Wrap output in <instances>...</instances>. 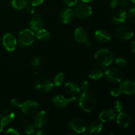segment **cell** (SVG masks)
I'll return each mask as SVG.
<instances>
[{"mask_svg":"<svg viewBox=\"0 0 135 135\" xmlns=\"http://www.w3.org/2000/svg\"><path fill=\"white\" fill-rule=\"evenodd\" d=\"M79 104L83 110L90 113L94 110L97 105V102L94 95L88 91L83 92L79 99Z\"/></svg>","mask_w":135,"mask_h":135,"instance_id":"1","label":"cell"},{"mask_svg":"<svg viewBox=\"0 0 135 135\" xmlns=\"http://www.w3.org/2000/svg\"><path fill=\"white\" fill-rule=\"evenodd\" d=\"M115 55L111 50L101 49L96 51L94 59L96 63L102 67H106L110 65L114 60Z\"/></svg>","mask_w":135,"mask_h":135,"instance_id":"2","label":"cell"},{"mask_svg":"<svg viewBox=\"0 0 135 135\" xmlns=\"http://www.w3.org/2000/svg\"><path fill=\"white\" fill-rule=\"evenodd\" d=\"M34 33L33 30L26 28L19 33L18 36V42L21 47H27L32 44L34 42Z\"/></svg>","mask_w":135,"mask_h":135,"instance_id":"3","label":"cell"},{"mask_svg":"<svg viewBox=\"0 0 135 135\" xmlns=\"http://www.w3.org/2000/svg\"><path fill=\"white\" fill-rule=\"evenodd\" d=\"M34 88L38 92L47 93L52 90L54 84L51 80L47 78H40L34 83Z\"/></svg>","mask_w":135,"mask_h":135,"instance_id":"4","label":"cell"},{"mask_svg":"<svg viewBox=\"0 0 135 135\" xmlns=\"http://www.w3.org/2000/svg\"><path fill=\"white\" fill-rule=\"evenodd\" d=\"M105 75L108 80L112 83H121L123 80V74L119 69L111 67L105 71Z\"/></svg>","mask_w":135,"mask_h":135,"instance_id":"5","label":"cell"},{"mask_svg":"<svg viewBox=\"0 0 135 135\" xmlns=\"http://www.w3.org/2000/svg\"><path fill=\"white\" fill-rule=\"evenodd\" d=\"M17 40L14 34L12 33H6L3 37V46L7 51L11 52L16 49Z\"/></svg>","mask_w":135,"mask_h":135,"instance_id":"6","label":"cell"},{"mask_svg":"<svg viewBox=\"0 0 135 135\" xmlns=\"http://www.w3.org/2000/svg\"><path fill=\"white\" fill-rule=\"evenodd\" d=\"M115 34L119 39L122 40H129L133 37L134 31L130 26H121L116 29Z\"/></svg>","mask_w":135,"mask_h":135,"instance_id":"7","label":"cell"},{"mask_svg":"<svg viewBox=\"0 0 135 135\" xmlns=\"http://www.w3.org/2000/svg\"><path fill=\"white\" fill-rule=\"evenodd\" d=\"M75 14L80 18H88L92 14V8L87 3L79 4L75 9Z\"/></svg>","mask_w":135,"mask_h":135,"instance_id":"8","label":"cell"},{"mask_svg":"<svg viewBox=\"0 0 135 135\" xmlns=\"http://www.w3.org/2000/svg\"><path fill=\"white\" fill-rule=\"evenodd\" d=\"M39 107L40 105L37 102L29 100L22 103L21 108L22 109V112L25 114L32 115L36 112Z\"/></svg>","mask_w":135,"mask_h":135,"instance_id":"9","label":"cell"},{"mask_svg":"<svg viewBox=\"0 0 135 135\" xmlns=\"http://www.w3.org/2000/svg\"><path fill=\"white\" fill-rule=\"evenodd\" d=\"M69 127L75 133H83L86 131V123L83 119L80 118H75L69 122Z\"/></svg>","mask_w":135,"mask_h":135,"instance_id":"10","label":"cell"},{"mask_svg":"<svg viewBox=\"0 0 135 135\" xmlns=\"http://www.w3.org/2000/svg\"><path fill=\"white\" fill-rule=\"evenodd\" d=\"M15 114L12 110L4 109L0 112V125L5 127L9 125L15 119Z\"/></svg>","mask_w":135,"mask_h":135,"instance_id":"11","label":"cell"},{"mask_svg":"<svg viewBox=\"0 0 135 135\" xmlns=\"http://www.w3.org/2000/svg\"><path fill=\"white\" fill-rule=\"evenodd\" d=\"M119 88L121 92L127 95L134 94L135 92V83L133 80L127 79V80H121Z\"/></svg>","mask_w":135,"mask_h":135,"instance_id":"12","label":"cell"},{"mask_svg":"<svg viewBox=\"0 0 135 135\" xmlns=\"http://www.w3.org/2000/svg\"><path fill=\"white\" fill-rule=\"evenodd\" d=\"M116 122L120 127L127 128L132 123V118L130 115L127 112H119L116 119Z\"/></svg>","mask_w":135,"mask_h":135,"instance_id":"13","label":"cell"},{"mask_svg":"<svg viewBox=\"0 0 135 135\" xmlns=\"http://www.w3.org/2000/svg\"><path fill=\"white\" fill-rule=\"evenodd\" d=\"M76 98L73 97L70 99H67L62 95H57L53 98V103L54 105L59 108H65L70 102H74L76 101Z\"/></svg>","mask_w":135,"mask_h":135,"instance_id":"14","label":"cell"},{"mask_svg":"<svg viewBox=\"0 0 135 135\" xmlns=\"http://www.w3.org/2000/svg\"><path fill=\"white\" fill-rule=\"evenodd\" d=\"M48 120V115L45 111H41L36 114L34 119V124L36 128L40 129L46 125Z\"/></svg>","mask_w":135,"mask_h":135,"instance_id":"15","label":"cell"},{"mask_svg":"<svg viewBox=\"0 0 135 135\" xmlns=\"http://www.w3.org/2000/svg\"><path fill=\"white\" fill-rule=\"evenodd\" d=\"M75 13L71 8H65L61 11L59 19L63 24H69L73 20Z\"/></svg>","mask_w":135,"mask_h":135,"instance_id":"16","label":"cell"},{"mask_svg":"<svg viewBox=\"0 0 135 135\" xmlns=\"http://www.w3.org/2000/svg\"><path fill=\"white\" fill-rule=\"evenodd\" d=\"M74 37L75 40L79 44H84L88 40V34L83 27H78L75 29Z\"/></svg>","mask_w":135,"mask_h":135,"instance_id":"17","label":"cell"},{"mask_svg":"<svg viewBox=\"0 0 135 135\" xmlns=\"http://www.w3.org/2000/svg\"><path fill=\"white\" fill-rule=\"evenodd\" d=\"M127 18V13L123 10L117 11L112 15V21L116 25H122Z\"/></svg>","mask_w":135,"mask_h":135,"instance_id":"18","label":"cell"},{"mask_svg":"<svg viewBox=\"0 0 135 135\" xmlns=\"http://www.w3.org/2000/svg\"><path fill=\"white\" fill-rule=\"evenodd\" d=\"M115 117V112L112 109H107L102 111L99 115V119L102 122L108 123L112 121Z\"/></svg>","mask_w":135,"mask_h":135,"instance_id":"19","label":"cell"},{"mask_svg":"<svg viewBox=\"0 0 135 135\" xmlns=\"http://www.w3.org/2000/svg\"><path fill=\"white\" fill-rule=\"evenodd\" d=\"M43 25V20L42 16L40 14H36L33 16L30 21V29L33 31H38L42 28Z\"/></svg>","mask_w":135,"mask_h":135,"instance_id":"20","label":"cell"},{"mask_svg":"<svg viewBox=\"0 0 135 135\" xmlns=\"http://www.w3.org/2000/svg\"><path fill=\"white\" fill-rule=\"evenodd\" d=\"M94 37L96 40L101 43H107L111 40V35L105 30H98L95 32Z\"/></svg>","mask_w":135,"mask_h":135,"instance_id":"21","label":"cell"},{"mask_svg":"<svg viewBox=\"0 0 135 135\" xmlns=\"http://www.w3.org/2000/svg\"><path fill=\"white\" fill-rule=\"evenodd\" d=\"M65 90L68 94L76 95L80 93V88L76 83H67L65 85Z\"/></svg>","mask_w":135,"mask_h":135,"instance_id":"22","label":"cell"},{"mask_svg":"<svg viewBox=\"0 0 135 135\" xmlns=\"http://www.w3.org/2000/svg\"><path fill=\"white\" fill-rule=\"evenodd\" d=\"M103 125L100 121H94L88 127V132L90 134H98L102 131Z\"/></svg>","mask_w":135,"mask_h":135,"instance_id":"23","label":"cell"},{"mask_svg":"<svg viewBox=\"0 0 135 135\" xmlns=\"http://www.w3.org/2000/svg\"><path fill=\"white\" fill-rule=\"evenodd\" d=\"M28 4V0H12L11 5L16 10H22L26 8Z\"/></svg>","mask_w":135,"mask_h":135,"instance_id":"24","label":"cell"},{"mask_svg":"<svg viewBox=\"0 0 135 135\" xmlns=\"http://www.w3.org/2000/svg\"><path fill=\"white\" fill-rule=\"evenodd\" d=\"M36 38H38L39 40L42 41V42H44V41H47V40L50 38V34L49 32V31L46 29L42 28H41L40 29L36 31Z\"/></svg>","mask_w":135,"mask_h":135,"instance_id":"25","label":"cell"},{"mask_svg":"<svg viewBox=\"0 0 135 135\" xmlns=\"http://www.w3.org/2000/svg\"><path fill=\"white\" fill-rule=\"evenodd\" d=\"M103 75H104V73H103L102 70L98 69H95L92 70L89 73L88 76H89L90 79L96 80L101 79L103 76Z\"/></svg>","mask_w":135,"mask_h":135,"instance_id":"26","label":"cell"},{"mask_svg":"<svg viewBox=\"0 0 135 135\" xmlns=\"http://www.w3.org/2000/svg\"><path fill=\"white\" fill-rule=\"evenodd\" d=\"M65 79V76L64 74L62 73H58L54 79V84L56 86H60L64 83Z\"/></svg>","mask_w":135,"mask_h":135,"instance_id":"27","label":"cell"},{"mask_svg":"<svg viewBox=\"0 0 135 135\" xmlns=\"http://www.w3.org/2000/svg\"><path fill=\"white\" fill-rule=\"evenodd\" d=\"M115 63L117 65V66L120 67H125L127 65V61L125 59H124L123 57H119L115 59Z\"/></svg>","mask_w":135,"mask_h":135,"instance_id":"28","label":"cell"},{"mask_svg":"<svg viewBox=\"0 0 135 135\" xmlns=\"http://www.w3.org/2000/svg\"><path fill=\"white\" fill-rule=\"evenodd\" d=\"M36 130V127L35 126L34 123H30L27 124L26 127V130H25V133L27 134H34V132Z\"/></svg>","mask_w":135,"mask_h":135,"instance_id":"29","label":"cell"},{"mask_svg":"<svg viewBox=\"0 0 135 135\" xmlns=\"http://www.w3.org/2000/svg\"><path fill=\"white\" fill-rule=\"evenodd\" d=\"M30 65L34 69H38L41 67V60L39 57H34L30 62Z\"/></svg>","mask_w":135,"mask_h":135,"instance_id":"30","label":"cell"},{"mask_svg":"<svg viewBox=\"0 0 135 135\" xmlns=\"http://www.w3.org/2000/svg\"><path fill=\"white\" fill-rule=\"evenodd\" d=\"M113 107H114V109L117 112L119 113V112H123V104L119 100H115L113 103Z\"/></svg>","mask_w":135,"mask_h":135,"instance_id":"31","label":"cell"},{"mask_svg":"<svg viewBox=\"0 0 135 135\" xmlns=\"http://www.w3.org/2000/svg\"><path fill=\"white\" fill-rule=\"evenodd\" d=\"M90 84L88 81H84L80 84V90L83 92H88L89 90Z\"/></svg>","mask_w":135,"mask_h":135,"instance_id":"32","label":"cell"},{"mask_svg":"<svg viewBox=\"0 0 135 135\" xmlns=\"http://www.w3.org/2000/svg\"><path fill=\"white\" fill-rule=\"evenodd\" d=\"M122 94L121 90L119 88H113L111 91V95H112L113 97H119L120 95Z\"/></svg>","mask_w":135,"mask_h":135,"instance_id":"33","label":"cell"},{"mask_svg":"<svg viewBox=\"0 0 135 135\" xmlns=\"http://www.w3.org/2000/svg\"><path fill=\"white\" fill-rule=\"evenodd\" d=\"M11 104L12 106L14 107V108H18L21 107V104H22V103H21V101H20L19 100H18V99L13 98L11 100Z\"/></svg>","mask_w":135,"mask_h":135,"instance_id":"34","label":"cell"},{"mask_svg":"<svg viewBox=\"0 0 135 135\" xmlns=\"http://www.w3.org/2000/svg\"><path fill=\"white\" fill-rule=\"evenodd\" d=\"M63 1L67 6L73 7L77 3L78 0H63Z\"/></svg>","mask_w":135,"mask_h":135,"instance_id":"35","label":"cell"},{"mask_svg":"<svg viewBox=\"0 0 135 135\" xmlns=\"http://www.w3.org/2000/svg\"><path fill=\"white\" fill-rule=\"evenodd\" d=\"M5 134H13V135H18L20 134V133L17 130V129H14V128H9L7 130L5 131Z\"/></svg>","mask_w":135,"mask_h":135,"instance_id":"36","label":"cell"},{"mask_svg":"<svg viewBox=\"0 0 135 135\" xmlns=\"http://www.w3.org/2000/svg\"><path fill=\"white\" fill-rule=\"evenodd\" d=\"M128 15H129V17L130 18L131 21L132 22H134V18H135V8L134 7H132L131 9H130V11H129V14H128Z\"/></svg>","mask_w":135,"mask_h":135,"instance_id":"37","label":"cell"},{"mask_svg":"<svg viewBox=\"0 0 135 135\" xmlns=\"http://www.w3.org/2000/svg\"><path fill=\"white\" fill-rule=\"evenodd\" d=\"M44 1V0H30L31 5L34 7H37L38 5H41Z\"/></svg>","mask_w":135,"mask_h":135,"instance_id":"38","label":"cell"},{"mask_svg":"<svg viewBox=\"0 0 135 135\" xmlns=\"http://www.w3.org/2000/svg\"><path fill=\"white\" fill-rule=\"evenodd\" d=\"M118 5L122 8H126L129 5V3L127 0H119Z\"/></svg>","mask_w":135,"mask_h":135,"instance_id":"39","label":"cell"},{"mask_svg":"<svg viewBox=\"0 0 135 135\" xmlns=\"http://www.w3.org/2000/svg\"><path fill=\"white\" fill-rule=\"evenodd\" d=\"M119 0H112L110 2V7L112 9H115L118 5Z\"/></svg>","mask_w":135,"mask_h":135,"instance_id":"40","label":"cell"},{"mask_svg":"<svg viewBox=\"0 0 135 135\" xmlns=\"http://www.w3.org/2000/svg\"><path fill=\"white\" fill-rule=\"evenodd\" d=\"M26 9H27V11L30 14H34L35 13V9H34V7L32 6V5L27 6L26 7Z\"/></svg>","mask_w":135,"mask_h":135,"instance_id":"41","label":"cell"},{"mask_svg":"<svg viewBox=\"0 0 135 135\" xmlns=\"http://www.w3.org/2000/svg\"><path fill=\"white\" fill-rule=\"evenodd\" d=\"M130 50H131L132 52H135V42L134 40H133L130 44Z\"/></svg>","mask_w":135,"mask_h":135,"instance_id":"42","label":"cell"},{"mask_svg":"<svg viewBox=\"0 0 135 135\" xmlns=\"http://www.w3.org/2000/svg\"><path fill=\"white\" fill-rule=\"evenodd\" d=\"M34 134H36V135H42V134H44V133L43 131H42V130H36V131L34 132Z\"/></svg>","mask_w":135,"mask_h":135,"instance_id":"43","label":"cell"},{"mask_svg":"<svg viewBox=\"0 0 135 135\" xmlns=\"http://www.w3.org/2000/svg\"><path fill=\"white\" fill-rule=\"evenodd\" d=\"M84 44L85 45L86 47H90V46H92V43H91V42L88 39V40H87L86 42Z\"/></svg>","mask_w":135,"mask_h":135,"instance_id":"44","label":"cell"},{"mask_svg":"<svg viewBox=\"0 0 135 135\" xmlns=\"http://www.w3.org/2000/svg\"><path fill=\"white\" fill-rule=\"evenodd\" d=\"M81 1L84 3H89V2H91V1H92L93 0H81Z\"/></svg>","mask_w":135,"mask_h":135,"instance_id":"45","label":"cell"},{"mask_svg":"<svg viewBox=\"0 0 135 135\" xmlns=\"http://www.w3.org/2000/svg\"><path fill=\"white\" fill-rule=\"evenodd\" d=\"M3 127H4L1 126V125H0V133H1V132L3 131Z\"/></svg>","mask_w":135,"mask_h":135,"instance_id":"46","label":"cell"},{"mask_svg":"<svg viewBox=\"0 0 135 135\" xmlns=\"http://www.w3.org/2000/svg\"><path fill=\"white\" fill-rule=\"evenodd\" d=\"M131 1L132 3H133V4H134V3H135V0H130Z\"/></svg>","mask_w":135,"mask_h":135,"instance_id":"47","label":"cell"},{"mask_svg":"<svg viewBox=\"0 0 135 135\" xmlns=\"http://www.w3.org/2000/svg\"><path fill=\"white\" fill-rule=\"evenodd\" d=\"M109 134H113V135H115V133H109Z\"/></svg>","mask_w":135,"mask_h":135,"instance_id":"48","label":"cell"}]
</instances>
